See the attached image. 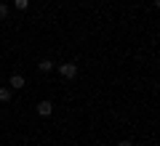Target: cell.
Segmentation results:
<instances>
[{
  "mask_svg": "<svg viewBox=\"0 0 160 146\" xmlns=\"http://www.w3.org/2000/svg\"><path fill=\"white\" fill-rule=\"evenodd\" d=\"M53 67H56V61H51V59H40V61H38L40 72H53Z\"/></svg>",
  "mask_w": 160,
  "mask_h": 146,
  "instance_id": "obj_4",
  "label": "cell"
},
{
  "mask_svg": "<svg viewBox=\"0 0 160 146\" xmlns=\"http://www.w3.org/2000/svg\"><path fill=\"white\" fill-rule=\"evenodd\" d=\"M0 19H8V6L6 3H0Z\"/></svg>",
  "mask_w": 160,
  "mask_h": 146,
  "instance_id": "obj_7",
  "label": "cell"
},
{
  "mask_svg": "<svg viewBox=\"0 0 160 146\" xmlns=\"http://www.w3.org/2000/svg\"><path fill=\"white\" fill-rule=\"evenodd\" d=\"M13 3H16L19 11H27V8H29V0H13Z\"/></svg>",
  "mask_w": 160,
  "mask_h": 146,
  "instance_id": "obj_6",
  "label": "cell"
},
{
  "mask_svg": "<svg viewBox=\"0 0 160 146\" xmlns=\"http://www.w3.org/2000/svg\"><path fill=\"white\" fill-rule=\"evenodd\" d=\"M11 96H13V90H11V88H0V101H3V104L11 101Z\"/></svg>",
  "mask_w": 160,
  "mask_h": 146,
  "instance_id": "obj_5",
  "label": "cell"
},
{
  "mask_svg": "<svg viewBox=\"0 0 160 146\" xmlns=\"http://www.w3.org/2000/svg\"><path fill=\"white\" fill-rule=\"evenodd\" d=\"M53 69H56V72L62 74V77H67V80H75V77H78V74H80V67H78V64H72V61L56 64V67H53Z\"/></svg>",
  "mask_w": 160,
  "mask_h": 146,
  "instance_id": "obj_1",
  "label": "cell"
},
{
  "mask_svg": "<svg viewBox=\"0 0 160 146\" xmlns=\"http://www.w3.org/2000/svg\"><path fill=\"white\" fill-rule=\"evenodd\" d=\"M24 85H27L24 74H11V80H8V88H11V90H22Z\"/></svg>",
  "mask_w": 160,
  "mask_h": 146,
  "instance_id": "obj_3",
  "label": "cell"
},
{
  "mask_svg": "<svg viewBox=\"0 0 160 146\" xmlns=\"http://www.w3.org/2000/svg\"><path fill=\"white\" fill-rule=\"evenodd\" d=\"M118 146H133V144H131V141H120Z\"/></svg>",
  "mask_w": 160,
  "mask_h": 146,
  "instance_id": "obj_8",
  "label": "cell"
},
{
  "mask_svg": "<svg viewBox=\"0 0 160 146\" xmlns=\"http://www.w3.org/2000/svg\"><path fill=\"white\" fill-rule=\"evenodd\" d=\"M51 112H53V104L48 101V98L38 101V114H40V117H51Z\"/></svg>",
  "mask_w": 160,
  "mask_h": 146,
  "instance_id": "obj_2",
  "label": "cell"
}]
</instances>
